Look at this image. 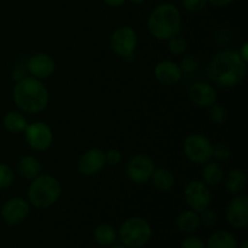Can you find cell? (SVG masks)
<instances>
[{
	"instance_id": "cell-25",
	"label": "cell",
	"mask_w": 248,
	"mask_h": 248,
	"mask_svg": "<svg viewBox=\"0 0 248 248\" xmlns=\"http://www.w3.org/2000/svg\"><path fill=\"white\" fill-rule=\"evenodd\" d=\"M167 48L173 56H182L188 50V40L181 34L167 40Z\"/></svg>"
},
{
	"instance_id": "cell-35",
	"label": "cell",
	"mask_w": 248,
	"mask_h": 248,
	"mask_svg": "<svg viewBox=\"0 0 248 248\" xmlns=\"http://www.w3.org/2000/svg\"><path fill=\"white\" fill-rule=\"evenodd\" d=\"M237 52H239L240 57H241L245 62L248 63V43H244V45L241 46V48H240Z\"/></svg>"
},
{
	"instance_id": "cell-19",
	"label": "cell",
	"mask_w": 248,
	"mask_h": 248,
	"mask_svg": "<svg viewBox=\"0 0 248 248\" xmlns=\"http://www.w3.org/2000/svg\"><path fill=\"white\" fill-rule=\"evenodd\" d=\"M17 170H18V173L21 174L22 178L27 179V181H33L39 174H41L43 166H41V162L39 161L38 157L27 155L19 160Z\"/></svg>"
},
{
	"instance_id": "cell-5",
	"label": "cell",
	"mask_w": 248,
	"mask_h": 248,
	"mask_svg": "<svg viewBox=\"0 0 248 248\" xmlns=\"http://www.w3.org/2000/svg\"><path fill=\"white\" fill-rule=\"evenodd\" d=\"M119 236L125 247H143L149 242L150 237H152V227L144 218H128L120 227Z\"/></svg>"
},
{
	"instance_id": "cell-6",
	"label": "cell",
	"mask_w": 248,
	"mask_h": 248,
	"mask_svg": "<svg viewBox=\"0 0 248 248\" xmlns=\"http://www.w3.org/2000/svg\"><path fill=\"white\" fill-rule=\"evenodd\" d=\"M183 152L186 159L195 165H205L213 157V144L206 136L191 133L184 140Z\"/></svg>"
},
{
	"instance_id": "cell-32",
	"label": "cell",
	"mask_w": 248,
	"mask_h": 248,
	"mask_svg": "<svg viewBox=\"0 0 248 248\" xmlns=\"http://www.w3.org/2000/svg\"><path fill=\"white\" fill-rule=\"evenodd\" d=\"M104 157H106V164L116 166L123 160V154L119 149H109L108 152H104Z\"/></svg>"
},
{
	"instance_id": "cell-26",
	"label": "cell",
	"mask_w": 248,
	"mask_h": 248,
	"mask_svg": "<svg viewBox=\"0 0 248 248\" xmlns=\"http://www.w3.org/2000/svg\"><path fill=\"white\" fill-rule=\"evenodd\" d=\"M208 118L213 124L217 125H222L227 121L228 119V110L225 109L224 106L219 103H213L212 106L208 107Z\"/></svg>"
},
{
	"instance_id": "cell-7",
	"label": "cell",
	"mask_w": 248,
	"mask_h": 248,
	"mask_svg": "<svg viewBox=\"0 0 248 248\" xmlns=\"http://www.w3.org/2000/svg\"><path fill=\"white\" fill-rule=\"evenodd\" d=\"M138 45V36L135 29L130 26H121L113 31L110 36V47L116 56L121 58H131L135 55Z\"/></svg>"
},
{
	"instance_id": "cell-23",
	"label": "cell",
	"mask_w": 248,
	"mask_h": 248,
	"mask_svg": "<svg viewBox=\"0 0 248 248\" xmlns=\"http://www.w3.org/2000/svg\"><path fill=\"white\" fill-rule=\"evenodd\" d=\"M207 248H237V241L232 232L219 230L208 237Z\"/></svg>"
},
{
	"instance_id": "cell-30",
	"label": "cell",
	"mask_w": 248,
	"mask_h": 248,
	"mask_svg": "<svg viewBox=\"0 0 248 248\" xmlns=\"http://www.w3.org/2000/svg\"><path fill=\"white\" fill-rule=\"evenodd\" d=\"M208 5L207 0H182V6L189 12H200Z\"/></svg>"
},
{
	"instance_id": "cell-13",
	"label": "cell",
	"mask_w": 248,
	"mask_h": 248,
	"mask_svg": "<svg viewBox=\"0 0 248 248\" xmlns=\"http://www.w3.org/2000/svg\"><path fill=\"white\" fill-rule=\"evenodd\" d=\"M29 215V203L22 198H11L2 205L1 217L7 224L18 225Z\"/></svg>"
},
{
	"instance_id": "cell-28",
	"label": "cell",
	"mask_w": 248,
	"mask_h": 248,
	"mask_svg": "<svg viewBox=\"0 0 248 248\" xmlns=\"http://www.w3.org/2000/svg\"><path fill=\"white\" fill-rule=\"evenodd\" d=\"M15 173L10 166L5 164H0V190L10 188L14 183Z\"/></svg>"
},
{
	"instance_id": "cell-17",
	"label": "cell",
	"mask_w": 248,
	"mask_h": 248,
	"mask_svg": "<svg viewBox=\"0 0 248 248\" xmlns=\"http://www.w3.org/2000/svg\"><path fill=\"white\" fill-rule=\"evenodd\" d=\"M227 191L232 195H239L245 191L247 186V176L242 170L234 169L228 172L223 178Z\"/></svg>"
},
{
	"instance_id": "cell-21",
	"label": "cell",
	"mask_w": 248,
	"mask_h": 248,
	"mask_svg": "<svg viewBox=\"0 0 248 248\" xmlns=\"http://www.w3.org/2000/svg\"><path fill=\"white\" fill-rule=\"evenodd\" d=\"M177 228L182 232L190 234L194 232L199 227H200V216L198 212L193 210L184 211L177 218Z\"/></svg>"
},
{
	"instance_id": "cell-4",
	"label": "cell",
	"mask_w": 248,
	"mask_h": 248,
	"mask_svg": "<svg viewBox=\"0 0 248 248\" xmlns=\"http://www.w3.org/2000/svg\"><path fill=\"white\" fill-rule=\"evenodd\" d=\"M62 194V186L57 178L50 174H39L28 188V200L31 206L45 210L55 205Z\"/></svg>"
},
{
	"instance_id": "cell-27",
	"label": "cell",
	"mask_w": 248,
	"mask_h": 248,
	"mask_svg": "<svg viewBox=\"0 0 248 248\" xmlns=\"http://www.w3.org/2000/svg\"><path fill=\"white\" fill-rule=\"evenodd\" d=\"M179 68H181L182 73H186V74H193L198 70L199 65H200V61L196 57L195 55H186L181 60L179 63Z\"/></svg>"
},
{
	"instance_id": "cell-3",
	"label": "cell",
	"mask_w": 248,
	"mask_h": 248,
	"mask_svg": "<svg viewBox=\"0 0 248 248\" xmlns=\"http://www.w3.org/2000/svg\"><path fill=\"white\" fill-rule=\"evenodd\" d=\"M148 31L155 39L161 41L170 40L181 34L183 19L178 6L171 2L157 5L148 17Z\"/></svg>"
},
{
	"instance_id": "cell-10",
	"label": "cell",
	"mask_w": 248,
	"mask_h": 248,
	"mask_svg": "<svg viewBox=\"0 0 248 248\" xmlns=\"http://www.w3.org/2000/svg\"><path fill=\"white\" fill-rule=\"evenodd\" d=\"M24 135L28 145L35 152H45L53 143L52 130L43 121L28 124L24 130Z\"/></svg>"
},
{
	"instance_id": "cell-1",
	"label": "cell",
	"mask_w": 248,
	"mask_h": 248,
	"mask_svg": "<svg viewBox=\"0 0 248 248\" xmlns=\"http://www.w3.org/2000/svg\"><path fill=\"white\" fill-rule=\"evenodd\" d=\"M247 63L240 57L237 51L225 50L216 53L207 67L211 81L223 89H232L241 84L246 78Z\"/></svg>"
},
{
	"instance_id": "cell-14",
	"label": "cell",
	"mask_w": 248,
	"mask_h": 248,
	"mask_svg": "<svg viewBox=\"0 0 248 248\" xmlns=\"http://www.w3.org/2000/svg\"><path fill=\"white\" fill-rule=\"evenodd\" d=\"M27 70L35 79H47L55 73L56 62L47 53H35L27 62Z\"/></svg>"
},
{
	"instance_id": "cell-22",
	"label": "cell",
	"mask_w": 248,
	"mask_h": 248,
	"mask_svg": "<svg viewBox=\"0 0 248 248\" xmlns=\"http://www.w3.org/2000/svg\"><path fill=\"white\" fill-rule=\"evenodd\" d=\"M2 123H4V127L10 133H22L28 126L26 116L18 111H9L5 114Z\"/></svg>"
},
{
	"instance_id": "cell-20",
	"label": "cell",
	"mask_w": 248,
	"mask_h": 248,
	"mask_svg": "<svg viewBox=\"0 0 248 248\" xmlns=\"http://www.w3.org/2000/svg\"><path fill=\"white\" fill-rule=\"evenodd\" d=\"M224 170L218 162L208 161L203 165L202 169V181L206 186H216L222 183L224 178Z\"/></svg>"
},
{
	"instance_id": "cell-37",
	"label": "cell",
	"mask_w": 248,
	"mask_h": 248,
	"mask_svg": "<svg viewBox=\"0 0 248 248\" xmlns=\"http://www.w3.org/2000/svg\"><path fill=\"white\" fill-rule=\"evenodd\" d=\"M127 1H130L131 4H133V5H142V4H144L145 0H127Z\"/></svg>"
},
{
	"instance_id": "cell-34",
	"label": "cell",
	"mask_w": 248,
	"mask_h": 248,
	"mask_svg": "<svg viewBox=\"0 0 248 248\" xmlns=\"http://www.w3.org/2000/svg\"><path fill=\"white\" fill-rule=\"evenodd\" d=\"M207 1L208 4L213 5V6L216 7H225L228 6V5L232 4L235 0H207Z\"/></svg>"
},
{
	"instance_id": "cell-12",
	"label": "cell",
	"mask_w": 248,
	"mask_h": 248,
	"mask_svg": "<svg viewBox=\"0 0 248 248\" xmlns=\"http://www.w3.org/2000/svg\"><path fill=\"white\" fill-rule=\"evenodd\" d=\"M104 152L99 148H90L80 156L78 170L82 176L92 177L98 174L106 166Z\"/></svg>"
},
{
	"instance_id": "cell-16",
	"label": "cell",
	"mask_w": 248,
	"mask_h": 248,
	"mask_svg": "<svg viewBox=\"0 0 248 248\" xmlns=\"http://www.w3.org/2000/svg\"><path fill=\"white\" fill-rule=\"evenodd\" d=\"M154 75L157 81L165 86H173L182 80L183 73L173 61H160L154 68Z\"/></svg>"
},
{
	"instance_id": "cell-31",
	"label": "cell",
	"mask_w": 248,
	"mask_h": 248,
	"mask_svg": "<svg viewBox=\"0 0 248 248\" xmlns=\"http://www.w3.org/2000/svg\"><path fill=\"white\" fill-rule=\"evenodd\" d=\"M199 216H200V223H202L206 227H213L217 223V215L215 211L210 210V207L199 213Z\"/></svg>"
},
{
	"instance_id": "cell-8",
	"label": "cell",
	"mask_w": 248,
	"mask_h": 248,
	"mask_svg": "<svg viewBox=\"0 0 248 248\" xmlns=\"http://www.w3.org/2000/svg\"><path fill=\"white\" fill-rule=\"evenodd\" d=\"M155 170V162L145 154H136L126 165V176L132 183L145 184L150 181Z\"/></svg>"
},
{
	"instance_id": "cell-39",
	"label": "cell",
	"mask_w": 248,
	"mask_h": 248,
	"mask_svg": "<svg viewBox=\"0 0 248 248\" xmlns=\"http://www.w3.org/2000/svg\"><path fill=\"white\" fill-rule=\"evenodd\" d=\"M110 248H126L125 246H113V247H110Z\"/></svg>"
},
{
	"instance_id": "cell-33",
	"label": "cell",
	"mask_w": 248,
	"mask_h": 248,
	"mask_svg": "<svg viewBox=\"0 0 248 248\" xmlns=\"http://www.w3.org/2000/svg\"><path fill=\"white\" fill-rule=\"evenodd\" d=\"M181 248H206L205 244L201 239L196 236H189L183 240Z\"/></svg>"
},
{
	"instance_id": "cell-15",
	"label": "cell",
	"mask_w": 248,
	"mask_h": 248,
	"mask_svg": "<svg viewBox=\"0 0 248 248\" xmlns=\"http://www.w3.org/2000/svg\"><path fill=\"white\" fill-rule=\"evenodd\" d=\"M188 97L194 106L208 108L217 102V91L208 82L199 81L189 87Z\"/></svg>"
},
{
	"instance_id": "cell-36",
	"label": "cell",
	"mask_w": 248,
	"mask_h": 248,
	"mask_svg": "<svg viewBox=\"0 0 248 248\" xmlns=\"http://www.w3.org/2000/svg\"><path fill=\"white\" fill-rule=\"evenodd\" d=\"M126 1H127V0H103L104 4L108 5V6L110 7H120L123 6Z\"/></svg>"
},
{
	"instance_id": "cell-29",
	"label": "cell",
	"mask_w": 248,
	"mask_h": 248,
	"mask_svg": "<svg viewBox=\"0 0 248 248\" xmlns=\"http://www.w3.org/2000/svg\"><path fill=\"white\" fill-rule=\"evenodd\" d=\"M230 155H232V150L224 143H217L216 145H213V157L217 161H225L229 159Z\"/></svg>"
},
{
	"instance_id": "cell-2",
	"label": "cell",
	"mask_w": 248,
	"mask_h": 248,
	"mask_svg": "<svg viewBox=\"0 0 248 248\" xmlns=\"http://www.w3.org/2000/svg\"><path fill=\"white\" fill-rule=\"evenodd\" d=\"M14 102L27 114H38L45 110L50 94L41 80L33 77H24L16 81L12 91Z\"/></svg>"
},
{
	"instance_id": "cell-9",
	"label": "cell",
	"mask_w": 248,
	"mask_h": 248,
	"mask_svg": "<svg viewBox=\"0 0 248 248\" xmlns=\"http://www.w3.org/2000/svg\"><path fill=\"white\" fill-rule=\"evenodd\" d=\"M184 199L190 210L201 213L206 208L210 207L212 201V193L210 186H206L203 182L191 181L186 184L184 189Z\"/></svg>"
},
{
	"instance_id": "cell-18",
	"label": "cell",
	"mask_w": 248,
	"mask_h": 248,
	"mask_svg": "<svg viewBox=\"0 0 248 248\" xmlns=\"http://www.w3.org/2000/svg\"><path fill=\"white\" fill-rule=\"evenodd\" d=\"M150 181L154 188L159 191H170L176 184V177L172 173L171 170L166 167H159V169L155 167Z\"/></svg>"
},
{
	"instance_id": "cell-24",
	"label": "cell",
	"mask_w": 248,
	"mask_h": 248,
	"mask_svg": "<svg viewBox=\"0 0 248 248\" xmlns=\"http://www.w3.org/2000/svg\"><path fill=\"white\" fill-rule=\"evenodd\" d=\"M93 237L101 246H110L116 240V230L109 224H101L94 229Z\"/></svg>"
},
{
	"instance_id": "cell-38",
	"label": "cell",
	"mask_w": 248,
	"mask_h": 248,
	"mask_svg": "<svg viewBox=\"0 0 248 248\" xmlns=\"http://www.w3.org/2000/svg\"><path fill=\"white\" fill-rule=\"evenodd\" d=\"M241 248H248V241H244V244L241 245Z\"/></svg>"
},
{
	"instance_id": "cell-11",
	"label": "cell",
	"mask_w": 248,
	"mask_h": 248,
	"mask_svg": "<svg viewBox=\"0 0 248 248\" xmlns=\"http://www.w3.org/2000/svg\"><path fill=\"white\" fill-rule=\"evenodd\" d=\"M225 218L232 228H245L248 224V196L246 194L235 195L229 201Z\"/></svg>"
}]
</instances>
